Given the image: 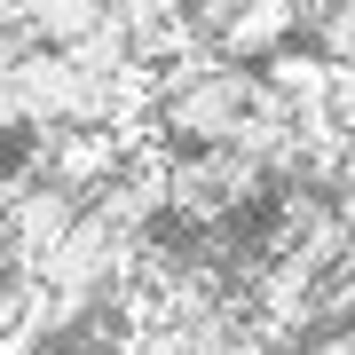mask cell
Here are the masks:
<instances>
[{
    "instance_id": "6da1fadb",
    "label": "cell",
    "mask_w": 355,
    "mask_h": 355,
    "mask_svg": "<svg viewBox=\"0 0 355 355\" xmlns=\"http://www.w3.org/2000/svg\"><path fill=\"white\" fill-rule=\"evenodd\" d=\"M261 103H268V71L229 64V55H182L150 87L158 135L190 142V150H237L245 127L261 119Z\"/></svg>"
},
{
    "instance_id": "7a4b0ae2",
    "label": "cell",
    "mask_w": 355,
    "mask_h": 355,
    "mask_svg": "<svg viewBox=\"0 0 355 355\" xmlns=\"http://www.w3.org/2000/svg\"><path fill=\"white\" fill-rule=\"evenodd\" d=\"M87 221V198L71 190V182H55L48 166H16L8 182H0V253L16 261V277H32V268L55 261V245L71 237V229Z\"/></svg>"
},
{
    "instance_id": "3957f363",
    "label": "cell",
    "mask_w": 355,
    "mask_h": 355,
    "mask_svg": "<svg viewBox=\"0 0 355 355\" xmlns=\"http://www.w3.org/2000/svg\"><path fill=\"white\" fill-rule=\"evenodd\" d=\"M268 182L277 174L261 158H245V150H190V158H174V214L198 221V229L237 221L245 205L268 198Z\"/></svg>"
},
{
    "instance_id": "277c9868",
    "label": "cell",
    "mask_w": 355,
    "mask_h": 355,
    "mask_svg": "<svg viewBox=\"0 0 355 355\" xmlns=\"http://www.w3.org/2000/svg\"><path fill=\"white\" fill-rule=\"evenodd\" d=\"M16 24L32 32V48L48 55H71L111 24V0H16Z\"/></svg>"
},
{
    "instance_id": "5b68a950",
    "label": "cell",
    "mask_w": 355,
    "mask_h": 355,
    "mask_svg": "<svg viewBox=\"0 0 355 355\" xmlns=\"http://www.w3.org/2000/svg\"><path fill=\"white\" fill-rule=\"evenodd\" d=\"M8 24H16V0H0V32H8Z\"/></svg>"
}]
</instances>
